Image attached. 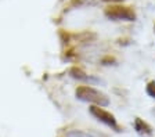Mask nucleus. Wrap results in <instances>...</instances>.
<instances>
[{
  "label": "nucleus",
  "instance_id": "f257e3e1",
  "mask_svg": "<svg viewBox=\"0 0 155 137\" xmlns=\"http://www.w3.org/2000/svg\"><path fill=\"white\" fill-rule=\"evenodd\" d=\"M76 97L82 101L87 103H94V104L100 105V107H107L110 104V100L105 94H103L101 91L96 90V89L90 87V86H81L76 89Z\"/></svg>",
  "mask_w": 155,
  "mask_h": 137
},
{
  "label": "nucleus",
  "instance_id": "f03ea898",
  "mask_svg": "<svg viewBox=\"0 0 155 137\" xmlns=\"http://www.w3.org/2000/svg\"><path fill=\"white\" fill-rule=\"evenodd\" d=\"M105 15L111 20L115 21H134L136 20V14L132 8L129 7H119V6H111L107 7Z\"/></svg>",
  "mask_w": 155,
  "mask_h": 137
},
{
  "label": "nucleus",
  "instance_id": "7ed1b4c3",
  "mask_svg": "<svg viewBox=\"0 0 155 137\" xmlns=\"http://www.w3.org/2000/svg\"><path fill=\"white\" fill-rule=\"evenodd\" d=\"M90 114L93 115L94 118H97L100 122L105 123L107 126L114 127L116 132H119L118 130V125H116V119L114 118V115H111L110 112H107L105 109H103V108H100V107H90Z\"/></svg>",
  "mask_w": 155,
  "mask_h": 137
},
{
  "label": "nucleus",
  "instance_id": "20e7f679",
  "mask_svg": "<svg viewBox=\"0 0 155 137\" xmlns=\"http://www.w3.org/2000/svg\"><path fill=\"white\" fill-rule=\"evenodd\" d=\"M134 129L139 132L140 134H143V136H144V134H151L152 133V132H151V127L145 123V122H143L141 119H139V118H137V119L134 121Z\"/></svg>",
  "mask_w": 155,
  "mask_h": 137
},
{
  "label": "nucleus",
  "instance_id": "39448f33",
  "mask_svg": "<svg viewBox=\"0 0 155 137\" xmlns=\"http://www.w3.org/2000/svg\"><path fill=\"white\" fill-rule=\"evenodd\" d=\"M71 75H72V78L78 79V80H86V82L93 80V82H97V79H93V78H90V76H87L83 71H81V69H78V68H72L71 69Z\"/></svg>",
  "mask_w": 155,
  "mask_h": 137
},
{
  "label": "nucleus",
  "instance_id": "423d86ee",
  "mask_svg": "<svg viewBox=\"0 0 155 137\" xmlns=\"http://www.w3.org/2000/svg\"><path fill=\"white\" fill-rule=\"evenodd\" d=\"M67 137H97L96 134L89 133V132H81V130H72L67 134Z\"/></svg>",
  "mask_w": 155,
  "mask_h": 137
},
{
  "label": "nucleus",
  "instance_id": "0eeeda50",
  "mask_svg": "<svg viewBox=\"0 0 155 137\" xmlns=\"http://www.w3.org/2000/svg\"><path fill=\"white\" fill-rule=\"evenodd\" d=\"M147 93H148L151 97L155 98V82H151V83H148V86H147Z\"/></svg>",
  "mask_w": 155,
  "mask_h": 137
},
{
  "label": "nucleus",
  "instance_id": "6e6552de",
  "mask_svg": "<svg viewBox=\"0 0 155 137\" xmlns=\"http://www.w3.org/2000/svg\"><path fill=\"white\" fill-rule=\"evenodd\" d=\"M103 2H114V3H116V2H123V0H103Z\"/></svg>",
  "mask_w": 155,
  "mask_h": 137
}]
</instances>
